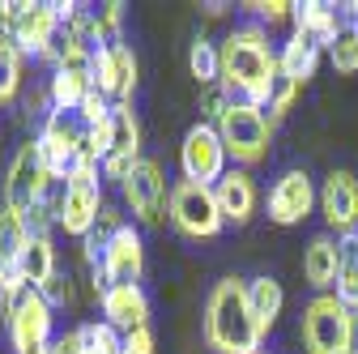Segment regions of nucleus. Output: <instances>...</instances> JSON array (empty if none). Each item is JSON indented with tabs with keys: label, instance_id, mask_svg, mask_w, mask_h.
I'll return each instance as SVG.
<instances>
[{
	"label": "nucleus",
	"instance_id": "obj_1",
	"mask_svg": "<svg viewBox=\"0 0 358 354\" xmlns=\"http://www.w3.org/2000/svg\"><path fill=\"white\" fill-rule=\"evenodd\" d=\"M278 77H282L278 52H273L268 30L260 22H248V26H239V30H231L222 38V77H217V85L231 99L264 107L268 94H273V85H278Z\"/></svg>",
	"mask_w": 358,
	"mask_h": 354
},
{
	"label": "nucleus",
	"instance_id": "obj_2",
	"mask_svg": "<svg viewBox=\"0 0 358 354\" xmlns=\"http://www.w3.org/2000/svg\"><path fill=\"white\" fill-rule=\"evenodd\" d=\"M205 341L217 354H260V325L248 303L243 278H222L205 299Z\"/></svg>",
	"mask_w": 358,
	"mask_h": 354
},
{
	"label": "nucleus",
	"instance_id": "obj_3",
	"mask_svg": "<svg viewBox=\"0 0 358 354\" xmlns=\"http://www.w3.org/2000/svg\"><path fill=\"white\" fill-rule=\"evenodd\" d=\"M227 154L235 158V167H256L268 158V141H273V120L264 115V107L256 103H243V99H231V107L222 111V120L213 124Z\"/></svg>",
	"mask_w": 358,
	"mask_h": 354
},
{
	"label": "nucleus",
	"instance_id": "obj_4",
	"mask_svg": "<svg viewBox=\"0 0 358 354\" xmlns=\"http://www.w3.org/2000/svg\"><path fill=\"white\" fill-rule=\"evenodd\" d=\"M358 316L337 295H316L303 307V346L307 354H354Z\"/></svg>",
	"mask_w": 358,
	"mask_h": 354
},
{
	"label": "nucleus",
	"instance_id": "obj_5",
	"mask_svg": "<svg viewBox=\"0 0 358 354\" xmlns=\"http://www.w3.org/2000/svg\"><path fill=\"white\" fill-rule=\"evenodd\" d=\"M166 218H171V227L184 235V239H213V235H222V227H227V218H222V209H217L213 188L192 184V180H179V184L171 188Z\"/></svg>",
	"mask_w": 358,
	"mask_h": 354
},
{
	"label": "nucleus",
	"instance_id": "obj_6",
	"mask_svg": "<svg viewBox=\"0 0 358 354\" xmlns=\"http://www.w3.org/2000/svg\"><path fill=\"white\" fill-rule=\"evenodd\" d=\"M103 171L99 167H73V175L64 180V201H60V218L56 227L73 239L94 235V222L103 213Z\"/></svg>",
	"mask_w": 358,
	"mask_h": 354
},
{
	"label": "nucleus",
	"instance_id": "obj_7",
	"mask_svg": "<svg viewBox=\"0 0 358 354\" xmlns=\"http://www.w3.org/2000/svg\"><path fill=\"white\" fill-rule=\"evenodd\" d=\"M227 146H222V137H217V128L213 124H192L188 132H184V146H179V167H184V180H192V184H205V188H213L222 175H227L231 167H227Z\"/></svg>",
	"mask_w": 358,
	"mask_h": 354
},
{
	"label": "nucleus",
	"instance_id": "obj_8",
	"mask_svg": "<svg viewBox=\"0 0 358 354\" xmlns=\"http://www.w3.org/2000/svg\"><path fill=\"white\" fill-rule=\"evenodd\" d=\"M56 180H52V171H48V162H43V150H38V141H26L17 154H13V162H9V175H5V209H13V213H26L34 201H43L48 197V188H52Z\"/></svg>",
	"mask_w": 358,
	"mask_h": 354
},
{
	"label": "nucleus",
	"instance_id": "obj_9",
	"mask_svg": "<svg viewBox=\"0 0 358 354\" xmlns=\"http://www.w3.org/2000/svg\"><path fill=\"white\" fill-rule=\"evenodd\" d=\"M120 197H124V209L137 218L141 227H158L162 222V209L171 201L166 180H162V167L154 158H141L137 167H132V175L120 184Z\"/></svg>",
	"mask_w": 358,
	"mask_h": 354
},
{
	"label": "nucleus",
	"instance_id": "obj_10",
	"mask_svg": "<svg viewBox=\"0 0 358 354\" xmlns=\"http://www.w3.org/2000/svg\"><path fill=\"white\" fill-rule=\"evenodd\" d=\"M60 30H64V22L56 13V0H52V5H26L9 43H13L22 56H38V60H48L56 69L60 64V43H56Z\"/></svg>",
	"mask_w": 358,
	"mask_h": 354
},
{
	"label": "nucleus",
	"instance_id": "obj_11",
	"mask_svg": "<svg viewBox=\"0 0 358 354\" xmlns=\"http://www.w3.org/2000/svg\"><path fill=\"white\" fill-rule=\"evenodd\" d=\"M9 329V341H13V354H26V350H48L52 346V307L34 286L17 299L13 316L5 320Z\"/></svg>",
	"mask_w": 358,
	"mask_h": 354
},
{
	"label": "nucleus",
	"instance_id": "obj_12",
	"mask_svg": "<svg viewBox=\"0 0 358 354\" xmlns=\"http://www.w3.org/2000/svg\"><path fill=\"white\" fill-rule=\"evenodd\" d=\"M141 274H145V243L141 231L128 222L103 243V278L107 286H141Z\"/></svg>",
	"mask_w": 358,
	"mask_h": 354
},
{
	"label": "nucleus",
	"instance_id": "obj_13",
	"mask_svg": "<svg viewBox=\"0 0 358 354\" xmlns=\"http://www.w3.org/2000/svg\"><path fill=\"white\" fill-rule=\"evenodd\" d=\"M316 188H311V175L307 171H282L278 184L268 188V218H273L278 227H299L303 218L311 213V205H316Z\"/></svg>",
	"mask_w": 358,
	"mask_h": 354
},
{
	"label": "nucleus",
	"instance_id": "obj_14",
	"mask_svg": "<svg viewBox=\"0 0 358 354\" xmlns=\"http://www.w3.org/2000/svg\"><path fill=\"white\" fill-rule=\"evenodd\" d=\"M94 90L107 94L111 103H132V90H137V56H132L128 43L103 48L94 56Z\"/></svg>",
	"mask_w": 358,
	"mask_h": 354
},
{
	"label": "nucleus",
	"instance_id": "obj_15",
	"mask_svg": "<svg viewBox=\"0 0 358 354\" xmlns=\"http://www.w3.org/2000/svg\"><path fill=\"white\" fill-rule=\"evenodd\" d=\"M320 213L329 231H337V239L358 231V180L350 171H333L324 188H320Z\"/></svg>",
	"mask_w": 358,
	"mask_h": 354
},
{
	"label": "nucleus",
	"instance_id": "obj_16",
	"mask_svg": "<svg viewBox=\"0 0 358 354\" xmlns=\"http://www.w3.org/2000/svg\"><path fill=\"white\" fill-rule=\"evenodd\" d=\"M99 307H103V320L115 333L150 329V299H145L141 286H107V295L99 299Z\"/></svg>",
	"mask_w": 358,
	"mask_h": 354
},
{
	"label": "nucleus",
	"instance_id": "obj_17",
	"mask_svg": "<svg viewBox=\"0 0 358 354\" xmlns=\"http://www.w3.org/2000/svg\"><path fill=\"white\" fill-rule=\"evenodd\" d=\"M213 197H217V209H222V218L227 222H235V227H248L252 222V213H256V184H252V175L243 171V167H231L222 180L213 184Z\"/></svg>",
	"mask_w": 358,
	"mask_h": 354
},
{
	"label": "nucleus",
	"instance_id": "obj_18",
	"mask_svg": "<svg viewBox=\"0 0 358 354\" xmlns=\"http://www.w3.org/2000/svg\"><path fill=\"white\" fill-rule=\"evenodd\" d=\"M341 264H345V256H341V239H333V235H316V239L307 243V252H303V278H307V286H316V290L324 295L329 286H337Z\"/></svg>",
	"mask_w": 358,
	"mask_h": 354
},
{
	"label": "nucleus",
	"instance_id": "obj_19",
	"mask_svg": "<svg viewBox=\"0 0 358 354\" xmlns=\"http://www.w3.org/2000/svg\"><path fill=\"white\" fill-rule=\"evenodd\" d=\"M320 43L311 38V34H303V30H294L286 43H282V52H278V69H282V77L286 81H294V85H303L307 77H316V64H320Z\"/></svg>",
	"mask_w": 358,
	"mask_h": 354
},
{
	"label": "nucleus",
	"instance_id": "obj_20",
	"mask_svg": "<svg viewBox=\"0 0 358 354\" xmlns=\"http://www.w3.org/2000/svg\"><path fill=\"white\" fill-rule=\"evenodd\" d=\"M341 26H345V22H341L337 5H320V0H303V5H294V30L311 34L324 52H329V43L337 38Z\"/></svg>",
	"mask_w": 358,
	"mask_h": 354
},
{
	"label": "nucleus",
	"instance_id": "obj_21",
	"mask_svg": "<svg viewBox=\"0 0 358 354\" xmlns=\"http://www.w3.org/2000/svg\"><path fill=\"white\" fill-rule=\"evenodd\" d=\"M248 303H252V316H256L260 333L268 337V329L278 325V316H282V303H286V295H282V282H278V278H268V274H260V278H248Z\"/></svg>",
	"mask_w": 358,
	"mask_h": 354
},
{
	"label": "nucleus",
	"instance_id": "obj_22",
	"mask_svg": "<svg viewBox=\"0 0 358 354\" xmlns=\"http://www.w3.org/2000/svg\"><path fill=\"white\" fill-rule=\"evenodd\" d=\"M17 274H22V282L26 286H43V282H52L60 269H56V248H52V239H26V248H22V256H17Z\"/></svg>",
	"mask_w": 358,
	"mask_h": 354
},
{
	"label": "nucleus",
	"instance_id": "obj_23",
	"mask_svg": "<svg viewBox=\"0 0 358 354\" xmlns=\"http://www.w3.org/2000/svg\"><path fill=\"white\" fill-rule=\"evenodd\" d=\"M90 90H94V81L73 73V69H52V77H48V99L56 111H77Z\"/></svg>",
	"mask_w": 358,
	"mask_h": 354
},
{
	"label": "nucleus",
	"instance_id": "obj_24",
	"mask_svg": "<svg viewBox=\"0 0 358 354\" xmlns=\"http://www.w3.org/2000/svg\"><path fill=\"white\" fill-rule=\"evenodd\" d=\"M188 69H192V77H196L201 85H217V77H222V48H217V43H209L205 34L192 38V48H188Z\"/></svg>",
	"mask_w": 358,
	"mask_h": 354
},
{
	"label": "nucleus",
	"instance_id": "obj_25",
	"mask_svg": "<svg viewBox=\"0 0 358 354\" xmlns=\"http://www.w3.org/2000/svg\"><path fill=\"white\" fill-rule=\"evenodd\" d=\"M77 337H81V350L85 354H124V333H115L107 320L77 325Z\"/></svg>",
	"mask_w": 358,
	"mask_h": 354
},
{
	"label": "nucleus",
	"instance_id": "obj_26",
	"mask_svg": "<svg viewBox=\"0 0 358 354\" xmlns=\"http://www.w3.org/2000/svg\"><path fill=\"white\" fill-rule=\"evenodd\" d=\"M329 60L337 73H358V22H345L329 43Z\"/></svg>",
	"mask_w": 358,
	"mask_h": 354
},
{
	"label": "nucleus",
	"instance_id": "obj_27",
	"mask_svg": "<svg viewBox=\"0 0 358 354\" xmlns=\"http://www.w3.org/2000/svg\"><path fill=\"white\" fill-rule=\"evenodd\" d=\"M22 248H26V227H22V213L0 209V264H17Z\"/></svg>",
	"mask_w": 358,
	"mask_h": 354
},
{
	"label": "nucleus",
	"instance_id": "obj_28",
	"mask_svg": "<svg viewBox=\"0 0 358 354\" xmlns=\"http://www.w3.org/2000/svg\"><path fill=\"white\" fill-rule=\"evenodd\" d=\"M341 256H345V264H341V278H337V299L350 307V312H358V252H354V235L341 239Z\"/></svg>",
	"mask_w": 358,
	"mask_h": 354
},
{
	"label": "nucleus",
	"instance_id": "obj_29",
	"mask_svg": "<svg viewBox=\"0 0 358 354\" xmlns=\"http://www.w3.org/2000/svg\"><path fill=\"white\" fill-rule=\"evenodd\" d=\"M17 90H22V52L9 38H0V103L17 99Z\"/></svg>",
	"mask_w": 358,
	"mask_h": 354
},
{
	"label": "nucleus",
	"instance_id": "obj_30",
	"mask_svg": "<svg viewBox=\"0 0 358 354\" xmlns=\"http://www.w3.org/2000/svg\"><path fill=\"white\" fill-rule=\"evenodd\" d=\"M94 26H99V38H103V48H115V43H124V5L120 0H107V5L94 9Z\"/></svg>",
	"mask_w": 358,
	"mask_h": 354
},
{
	"label": "nucleus",
	"instance_id": "obj_31",
	"mask_svg": "<svg viewBox=\"0 0 358 354\" xmlns=\"http://www.w3.org/2000/svg\"><path fill=\"white\" fill-rule=\"evenodd\" d=\"M294 94H299V85H294V81H286V77H278L273 94H268V103H264V115H268V120H282V115L290 111Z\"/></svg>",
	"mask_w": 358,
	"mask_h": 354
},
{
	"label": "nucleus",
	"instance_id": "obj_32",
	"mask_svg": "<svg viewBox=\"0 0 358 354\" xmlns=\"http://www.w3.org/2000/svg\"><path fill=\"white\" fill-rule=\"evenodd\" d=\"M243 9H248V13H256V17H260V22H268V26L294 17V5H290V0H252V5H243Z\"/></svg>",
	"mask_w": 358,
	"mask_h": 354
},
{
	"label": "nucleus",
	"instance_id": "obj_33",
	"mask_svg": "<svg viewBox=\"0 0 358 354\" xmlns=\"http://www.w3.org/2000/svg\"><path fill=\"white\" fill-rule=\"evenodd\" d=\"M201 115H205V124H217L222 120V111H227L231 107V94L227 90H222V85H205V90H201Z\"/></svg>",
	"mask_w": 358,
	"mask_h": 354
},
{
	"label": "nucleus",
	"instance_id": "obj_34",
	"mask_svg": "<svg viewBox=\"0 0 358 354\" xmlns=\"http://www.w3.org/2000/svg\"><path fill=\"white\" fill-rule=\"evenodd\" d=\"M38 295L48 299V307L56 312V307H69V303H73V282H69L64 274H56L52 282H43V286H38Z\"/></svg>",
	"mask_w": 358,
	"mask_h": 354
},
{
	"label": "nucleus",
	"instance_id": "obj_35",
	"mask_svg": "<svg viewBox=\"0 0 358 354\" xmlns=\"http://www.w3.org/2000/svg\"><path fill=\"white\" fill-rule=\"evenodd\" d=\"M128 222H124V209L120 205H103V213H99V222H94V239L99 243H107L115 231H124Z\"/></svg>",
	"mask_w": 358,
	"mask_h": 354
},
{
	"label": "nucleus",
	"instance_id": "obj_36",
	"mask_svg": "<svg viewBox=\"0 0 358 354\" xmlns=\"http://www.w3.org/2000/svg\"><path fill=\"white\" fill-rule=\"evenodd\" d=\"M22 9H26V0H0V38H13Z\"/></svg>",
	"mask_w": 358,
	"mask_h": 354
},
{
	"label": "nucleus",
	"instance_id": "obj_37",
	"mask_svg": "<svg viewBox=\"0 0 358 354\" xmlns=\"http://www.w3.org/2000/svg\"><path fill=\"white\" fill-rule=\"evenodd\" d=\"M124 354H154V333L150 329L124 333Z\"/></svg>",
	"mask_w": 358,
	"mask_h": 354
},
{
	"label": "nucleus",
	"instance_id": "obj_38",
	"mask_svg": "<svg viewBox=\"0 0 358 354\" xmlns=\"http://www.w3.org/2000/svg\"><path fill=\"white\" fill-rule=\"evenodd\" d=\"M48 354H85V350H81V337H77V329H73V333H60V337H52Z\"/></svg>",
	"mask_w": 358,
	"mask_h": 354
},
{
	"label": "nucleus",
	"instance_id": "obj_39",
	"mask_svg": "<svg viewBox=\"0 0 358 354\" xmlns=\"http://www.w3.org/2000/svg\"><path fill=\"white\" fill-rule=\"evenodd\" d=\"M341 9H345V17H350V22H358V0H350V5H341Z\"/></svg>",
	"mask_w": 358,
	"mask_h": 354
},
{
	"label": "nucleus",
	"instance_id": "obj_40",
	"mask_svg": "<svg viewBox=\"0 0 358 354\" xmlns=\"http://www.w3.org/2000/svg\"><path fill=\"white\" fill-rule=\"evenodd\" d=\"M354 354H358V329H354Z\"/></svg>",
	"mask_w": 358,
	"mask_h": 354
},
{
	"label": "nucleus",
	"instance_id": "obj_41",
	"mask_svg": "<svg viewBox=\"0 0 358 354\" xmlns=\"http://www.w3.org/2000/svg\"><path fill=\"white\" fill-rule=\"evenodd\" d=\"M354 252H358V231H354Z\"/></svg>",
	"mask_w": 358,
	"mask_h": 354
},
{
	"label": "nucleus",
	"instance_id": "obj_42",
	"mask_svg": "<svg viewBox=\"0 0 358 354\" xmlns=\"http://www.w3.org/2000/svg\"><path fill=\"white\" fill-rule=\"evenodd\" d=\"M354 316H358V312H354Z\"/></svg>",
	"mask_w": 358,
	"mask_h": 354
}]
</instances>
